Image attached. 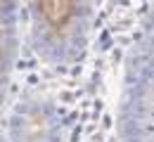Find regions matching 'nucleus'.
Masks as SVG:
<instances>
[{
    "label": "nucleus",
    "mask_w": 154,
    "mask_h": 142,
    "mask_svg": "<svg viewBox=\"0 0 154 142\" xmlns=\"http://www.w3.org/2000/svg\"><path fill=\"white\" fill-rule=\"evenodd\" d=\"M36 26L43 31L45 38L66 41L76 33L81 0H31Z\"/></svg>",
    "instance_id": "nucleus-1"
},
{
    "label": "nucleus",
    "mask_w": 154,
    "mask_h": 142,
    "mask_svg": "<svg viewBox=\"0 0 154 142\" xmlns=\"http://www.w3.org/2000/svg\"><path fill=\"white\" fill-rule=\"evenodd\" d=\"M0 59H2V21H0Z\"/></svg>",
    "instance_id": "nucleus-2"
}]
</instances>
